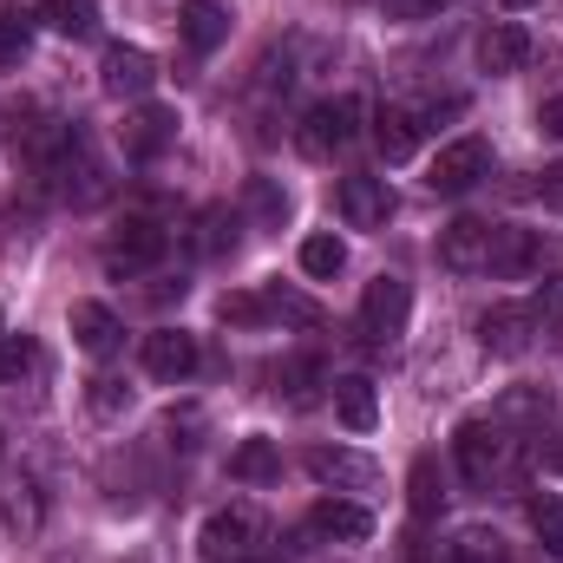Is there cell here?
I'll return each instance as SVG.
<instances>
[{"label":"cell","instance_id":"6da1fadb","mask_svg":"<svg viewBox=\"0 0 563 563\" xmlns=\"http://www.w3.org/2000/svg\"><path fill=\"white\" fill-rule=\"evenodd\" d=\"M197 544H203V563H256V558H269V525H263V511L230 505V511H217L203 525Z\"/></svg>","mask_w":563,"mask_h":563},{"label":"cell","instance_id":"7a4b0ae2","mask_svg":"<svg viewBox=\"0 0 563 563\" xmlns=\"http://www.w3.org/2000/svg\"><path fill=\"white\" fill-rule=\"evenodd\" d=\"M407 314H413V288L400 276H380L367 282V295H361V334L374 341V347H394L400 334H407Z\"/></svg>","mask_w":563,"mask_h":563},{"label":"cell","instance_id":"3957f363","mask_svg":"<svg viewBox=\"0 0 563 563\" xmlns=\"http://www.w3.org/2000/svg\"><path fill=\"white\" fill-rule=\"evenodd\" d=\"M354 139H361V99H328V106H314L301 119V151L314 164H328L334 151H347Z\"/></svg>","mask_w":563,"mask_h":563},{"label":"cell","instance_id":"277c9868","mask_svg":"<svg viewBox=\"0 0 563 563\" xmlns=\"http://www.w3.org/2000/svg\"><path fill=\"white\" fill-rule=\"evenodd\" d=\"M485 177H492V144H485V139L445 144V151L432 157V170H426L432 197H465V190H472V184H485Z\"/></svg>","mask_w":563,"mask_h":563},{"label":"cell","instance_id":"5b68a950","mask_svg":"<svg viewBox=\"0 0 563 563\" xmlns=\"http://www.w3.org/2000/svg\"><path fill=\"white\" fill-rule=\"evenodd\" d=\"M452 459H459L465 485H492V478H498V465H505V426L465 420L459 432H452Z\"/></svg>","mask_w":563,"mask_h":563},{"label":"cell","instance_id":"8992f818","mask_svg":"<svg viewBox=\"0 0 563 563\" xmlns=\"http://www.w3.org/2000/svg\"><path fill=\"white\" fill-rule=\"evenodd\" d=\"M531 341H538V308H531V301H498V308L478 314V347H485V354H505V361H511V354H525Z\"/></svg>","mask_w":563,"mask_h":563},{"label":"cell","instance_id":"52a82bcc","mask_svg":"<svg viewBox=\"0 0 563 563\" xmlns=\"http://www.w3.org/2000/svg\"><path fill=\"white\" fill-rule=\"evenodd\" d=\"M308 478L321 492H374L380 485V465L367 452H347V445H314L308 452Z\"/></svg>","mask_w":563,"mask_h":563},{"label":"cell","instance_id":"ba28073f","mask_svg":"<svg viewBox=\"0 0 563 563\" xmlns=\"http://www.w3.org/2000/svg\"><path fill=\"white\" fill-rule=\"evenodd\" d=\"M164 243H170V236H164L151 217H125V230L106 243V269H112V276H144V269L164 256Z\"/></svg>","mask_w":563,"mask_h":563},{"label":"cell","instance_id":"9c48e42d","mask_svg":"<svg viewBox=\"0 0 563 563\" xmlns=\"http://www.w3.org/2000/svg\"><path fill=\"white\" fill-rule=\"evenodd\" d=\"M144 374L164 380V387L190 380V374H197V334H184V328H157V334H144Z\"/></svg>","mask_w":563,"mask_h":563},{"label":"cell","instance_id":"30bf717a","mask_svg":"<svg viewBox=\"0 0 563 563\" xmlns=\"http://www.w3.org/2000/svg\"><path fill=\"white\" fill-rule=\"evenodd\" d=\"M99 86H106L112 99H144V92L157 86V59H151L144 46H106V59H99Z\"/></svg>","mask_w":563,"mask_h":563},{"label":"cell","instance_id":"8fae6325","mask_svg":"<svg viewBox=\"0 0 563 563\" xmlns=\"http://www.w3.org/2000/svg\"><path fill=\"white\" fill-rule=\"evenodd\" d=\"M485 256H492V223L459 217V223H445V230H439V263H445L452 276H478V269H485Z\"/></svg>","mask_w":563,"mask_h":563},{"label":"cell","instance_id":"7c38bea8","mask_svg":"<svg viewBox=\"0 0 563 563\" xmlns=\"http://www.w3.org/2000/svg\"><path fill=\"white\" fill-rule=\"evenodd\" d=\"M341 217H347L354 230H380V223L394 217V190H387V177H367V170L341 177Z\"/></svg>","mask_w":563,"mask_h":563},{"label":"cell","instance_id":"4fadbf2b","mask_svg":"<svg viewBox=\"0 0 563 563\" xmlns=\"http://www.w3.org/2000/svg\"><path fill=\"white\" fill-rule=\"evenodd\" d=\"M525 59H531V33H525L518 20H492V26L478 33V73L505 79V73H518Z\"/></svg>","mask_w":563,"mask_h":563},{"label":"cell","instance_id":"5bb4252c","mask_svg":"<svg viewBox=\"0 0 563 563\" xmlns=\"http://www.w3.org/2000/svg\"><path fill=\"white\" fill-rule=\"evenodd\" d=\"M308 531L328 538V544H367V538H374V518H367V505H354V498H321V505L308 511Z\"/></svg>","mask_w":563,"mask_h":563},{"label":"cell","instance_id":"9a60e30c","mask_svg":"<svg viewBox=\"0 0 563 563\" xmlns=\"http://www.w3.org/2000/svg\"><path fill=\"white\" fill-rule=\"evenodd\" d=\"M177 33H184L190 53H217V46L230 40V13H223V0H184Z\"/></svg>","mask_w":563,"mask_h":563},{"label":"cell","instance_id":"2e32d148","mask_svg":"<svg viewBox=\"0 0 563 563\" xmlns=\"http://www.w3.org/2000/svg\"><path fill=\"white\" fill-rule=\"evenodd\" d=\"M177 139V112L170 106H139L132 119H125V157H157L164 144Z\"/></svg>","mask_w":563,"mask_h":563},{"label":"cell","instance_id":"e0dca14e","mask_svg":"<svg viewBox=\"0 0 563 563\" xmlns=\"http://www.w3.org/2000/svg\"><path fill=\"white\" fill-rule=\"evenodd\" d=\"M492 276H525V269H544V243L531 230H492V256H485Z\"/></svg>","mask_w":563,"mask_h":563},{"label":"cell","instance_id":"ac0fdd59","mask_svg":"<svg viewBox=\"0 0 563 563\" xmlns=\"http://www.w3.org/2000/svg\"><path fill=\"white\" fill-rule=\"evenodd\" d=\"M420 132H426V119L420 112H407V106H387V112L374 119V144H380L387 164H407V157L420 151Z\"/></svg>","mask_w":563,"mask_h":563},{"label":"cell","instance_id":"d6986e66","mask_svg":"<svg viewBox=\"0 0 563 563\" xmlns=\"http://www.w3.org/2000/svg\"><path fill=\"white\" fill-rule=\"evenodd\" d=\"M119 334H125V328H119V314H112L106 301H73V341H79L86 354L106 361V354L119 347Z\"/></svg>","mask_w":563,"mask_h":563},{"label":"cell","instance_id":"ffe728a7","mask_svg":"<svg viewBox=\"0 0 563 563\" xmlns=\"http://www.w3.org/2000/svg\"><path fill=\"white\" fill-rule=\"evenodd\" d=\"M328 400H334L341 426H354V432H374V426H380V400H374V380H361V374H341V380L328 387Z\"/></svg>","mask_w":563,"mask_h":563},{"label":"cell","instance_id":"44dd1931","mask_svg":"<svg viewBox=\"0 0 563 563\" xmlns=\"http://www.w3.org/2000/svg\"><path fill=\"white\" fill-rule=\"evenodd\" d=\"M40 518H46L40 485H33V478H13V485H7V498H0V525L26 544V538H40Z\"/></svg>","mask_w":563,"mask_h":563},{"label":"cell","instance_id":"7402d4cb","mask_svg":"<svg viewBox=\"0 0 563 563\" xmlns=\"http://www.w3.org/2000/svg\"><path fill=\"white\" fill-rule=\"evenodd\" d=\"M230 478H243V485H276L282 478L276 439H243V445L230 452Z\"/></svg>","mask_w":563,"mask_h":563},{"label":"cell","instance_id":"603a6c76","mask_svg":"<svg viewBox=\"0 0 563 563\" xmlns=\"http://www.w3.org/2000/svg\"><path fill=\"white\" fill-rule=\"evenodd\" d=\"M439 505H445V478H439V459L432 452H420L413 459V472H407V511L413 518H439Z\"/></svg>","mask_w":563,"mask_h":563},{"label":"cell","instance_id":"cb8c5ba5","mask_svg":"<svg viewBox=\"0 0 563 563\" xmlns=\"http://www.w3.org/2000/svg\"><path fill=\"white\" fill-rule=\"evenodd\" d=\"M341 269H347V243H341L334 230H314V236H301V276L334 282Z\"/></svg>","mask_w":563,"mask_h":563},{"label":"cell","instance_id":"d4e9b609","mask_svg":"<svg viewBox=\"0 0 563 563\" xmlns=\"http://www.w3.org/2000/svg\"><path fill=\"white\" fill-rule=\"evenodd\" d=\"M40 13H46V26L66 33V40L99 33V0H40Z\"/></svg>","mask_w":563,"mask_h":563},{"label":"cell","instance_id":"484cf974","mask_svg":"<svg viewBox=\"0 0 563 563\" xmlns=\"http://www.w3.org/2000/svg\"><path fill=\"white\" fill-rule=\"evenodd\" d=\"M544 413H551V394H544V387H511V394L498 400L492 426H544Z\"/></svg>","mask_w":563,"mask_h":563},{"label":"cell","instance_id":"4316f807","mask_svg":"<svg viewBox=\"0 0 563 563\" xmlns=\"http://www.w3.org/2000/svg\"><path fill=\"white\" fill-rule=\"evenodd\" d=\"M531 531H538V544L551 558H563V498H551V492L531 498Z\"/></svg>","mask_w":563,"mask_h":563},{"label":"cell","instance_id":"83f0119b","mask_svg":"<svg viewBox=\"0 0 563 563\" xmlns=\"http://www.w3.org/2000/svg\"><path fill=\"white\" fill-rule=\"evenodd\" d=\"M276 380L288 387V400H295V407H314V400H321V394H314V387H321V367H314V361H288Z\"/></svg>","mask_w":563,"mask_h":563},{"label":"cell","instance_id":"f1b7e54d","mask_svg":"<svg viewBox=\"0 0 563 563\" xmlns=\"http://www.w3.org/2000/svg\"><path fill=\"white\" fill-rule=\"evenodd\" d=\"M263 301H269V321H301V328H314V321H321V308H314L308 295H288V288H269Z\"/></svg>","mask_w":563,"mask_h":563},{"label":"cell","instance_id":"f546056e","mask_svg":"<svg viewBox=\"0 0 563 563\" xmlns=\"http://www.w3.org/2000/svg\"><path fill=\"white\" fill-rule=\"evenodd\" d=\"M33 361H40V354H33V341H26V334H7V341H0V387H13Z\"/></svg>","mask_w":563,"mask_h":563},{"label":"cell","instance_id":"4dcf8cb0","mask_svg":"<svg viewBox=\"0 0 563 563\" xmlns=\"http://www.w3.org/2000/svg\"><path fill=\"white\" fill-rule=\"evenodd\" d=\"M217 314H223V321H236V328H250V321H269V301H263V295H223V301H217Z\"/></svg>","mask_w":563,"mask_h":563},{"label":"cell","instance_id":"1f68e13d","mask_svg":"<svg viewBox=\"0 0 563 563\" xmlns=\"http://www.w3.org/2000/svg\"><path fill=\"white\" fill-rule=\"evenodd\" d=\"M20 53H26V20L13 7H0V66H13Z\"/></svg>","mask_w":563,"mask_h":563},{"label":"cell","instance_id":"d6a6232c","mask_svg":"<svg viewBox=\"0 0 563 563\" xmlns=\"http://www.w3.org/2000/svg\"><path fill=\"white\" fill-rule=\"evenodd\" d=\"M452 558L459 563H498V538H492V531H465V538L452 544Z\"/></svg>","mask_w":563,"mask_h":563},{"label":"cell","instance_id":"836d02e7","mask_svg":"<svg viewBox=\"0 0 563 563\" xmlns=\"http://www.w3.org/2000/svg\"><path fill=\"white\" fill-rule=\"evenodd\" d=\"M86 400H92V413H106V420H112V413H125V407H132V394H125V387H119V380H92V394H86Z\"/></svg>","mask_w":563,"mask_h":563},{"label":"cell","instance_id":"e575fe53","mask_svg":"<svg viewBox=\"0 0 563 563\" xmlns=\"http://www.w3.org/2000/svg\"><path fill=\"white\" fill-rule=\"evenodd\" d=\"M250 210H256L263 223H282V210H288V197H282L276 184H250Z\"/></svg>","mask_w":563,"mask_h":563},{"label":"cell","instance_id":"d590c367","mask_svg":"<svg viewBox=\"0 0 563 563\" xmlns=\"http://www.w3.org/2000/svg\"><path fill=\"white\" fill-rule=\"evenodd\" d=\"M538 197H544V210H563V164L538 170Z\"/></svg>","mask_w":563,"mask_h":563},{"label":"cell","instance_id":"8d00e7d4","mask_svg":"<svg viewBox=\"0 0 563 563\" xmlns=\"http://www.w3.org/2000/svg\"><path fill=\"white\" fill-rule=\"evenodd\" d=\"M387 7V20H420V13H432L439 0H380Z\"/></svg>","mask_w":563,"mask_h":563},{"label":"cell","instance_id":"74e56055","mask_svg":"<svg viewBox=\"0 0 563 563\" xmlns=\"http://www.w3.org/2000/svg\"><path fill=\"white\" fill-rule=\"evenodd\" d=\"M538 125H544L551 139H563V99H544V112H538Z\"/></svg>","mask_w":563,"mask_h":563},{"label":"cell","instance_id":"f35d334b","mask_svg":"<svg viewBox=\"0 0 563 563\" xmlns=\"http://www.w3.org/2000/svg\"><path fill=\"white\" fill-rule=\"evenodd\" d=\"M544 459H551V472H563V426L551 432V445H544Z\"/></svg>","mask_w":563,"mask_h":563},{"label":"cell","instance_id":"ab89813d","mask_svg":"<svg viewBox=\"0 0 563 563\" xmlns=\"http://www.w3.org/2000/svg\"><path fill=\"white\" fill-rule=\"evenodd\" d=\"M394 563H420V544L407 538V544H394Z\"/></svg>","mask_w":563,"mask_h":563},{"label":"cell","instance_id":"60d3db41","mask_svg":"<svg viewBox=\"0 0 563 563\" xmlns=\"http://www.w3.org/2000/svg\"><path fill=\"white\" fill-rule=\"evenodd\" d=\"M498 7H511V13H518V7H538V0H498Z\"/></svg>","mask_w":563,"mask_h":563},{"label":"cell","instance_id":"b9f144b4","mask_svg":"<svg viewBox=\"0 0 563 563\" xmlns=\"http://www.w3.org/2000/svg\"><path fill=\"white\" fill-rule=\"evenodd\" d=\"M432 563H459V558H452V544H445V551H439V558H432Z\"/></svg>","mask_w":563,"mask_h":563},{"label":"cell","instance_id":"7bdbcfd3","mask_svg":"<svg viewBox=\"0 0 563 563\" xmlns=\"http://www.w3.org/2000/svg\"><path fill=\"white\" fill-rule=\"evenodd\" d=\"M256 563H269V558H256Z\"/></svg>","mask_w":563,"mask_h":563},{"label":"cell","instance_id":"ee69618b","mask_svg":"<svg viewBox=\"0 0 563 563\" xmlns=\"http://www.w3.org/2000/svg\"><path fill=\"white\" fill-rule=\"evenodd\" d=\"M0 341H7V334H0Z\"/></svg>","mask_w":563,"mask_h":563}]
</instances>
